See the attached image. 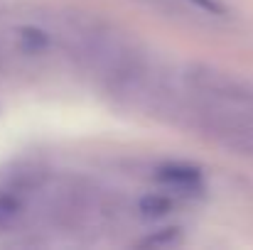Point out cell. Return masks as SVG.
I'll return each mask as SVG.
<instances>
[{
    "label": "cell",
    "instance_id": "1",
    "mask_svg": "<svg viewBox=\"0 0 253 250\" xmlns=\"http://www.w3.org/2000/svg\"><path fill=\"white\" fill-rule=\"evenodd\" d=\"M177 125L199 133L226 152L253 157V115L239 106L214 103L192 96V101H184Z\"/></svg>",
    "mask_w": 253,
    "mask_h": 250
},
{
    "label": "cell",
    "instance_id": "2",
    "mask_svg": "<svg viewBox=\"0 0 253 250\" xmlns=\"http://www.w3.org/2000/svg\"><path fill=\"white\" fill-rule=\"evenodd\" d=\"M182 81L187 93L214 101V103H226V106H239L246 108L253 101V86L249 81L236 79L229 71H221L209 64H189L182 74Z\"/></svg>",
    "mask_w": 253,
    "mask_h": 250
},
{
    "label": "cell",
    "instance_id": "3",
    "mask_svg": "<svg viewBox=\"0 0 253 250\" xmlns=\"http://www.w3.org/2000/svg\"><path fill=\"white\" fill-rule=\"evenodd\" d=\"M155 177H158L160 184H165L169 189H177V191H197V189H202V172L192 165L168 162V165L158 167Z\"/></svg>",
    "mask_w": 253,
    "mask_h": 250
},
{
    "label": "cell",
    "instance_id": "4",
    "mask_svg": "<svg viewBox=\"0 0 253 250\" xmlns=\"http://www.w3.org/2000/svg\"><path fill=\"white\" fill-rule=\"evenodd\" d=\"M138 211L145 218H160V216H168L169 211H172V201H169L168 196H163V194H155V196L150 194V196H145L138 204Z\"/></svg>",
    "mask_w": 253,
    "mask_h": 250
},
{
    "label": "cell",
    "instance_id": "5",
    "mask_svg": "<svg viewBox=\"0 0 253 250\" xmlns=\"http://www.w3.org/2000/svg\"><path fill=\"white\" fill-rule=\"evenodd\" d=\"M174 243H179V228H163L155 236L140 241V246H148V248H168Z\"/></svg>",
    "mask_w": 253,
    "mask_h": 250
}]
</instances>
